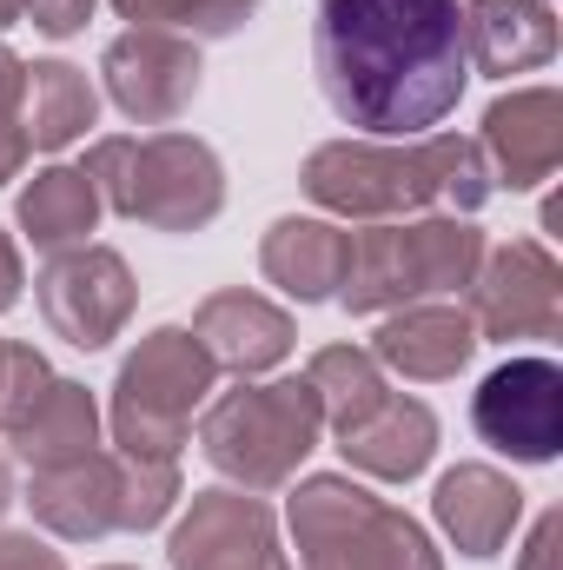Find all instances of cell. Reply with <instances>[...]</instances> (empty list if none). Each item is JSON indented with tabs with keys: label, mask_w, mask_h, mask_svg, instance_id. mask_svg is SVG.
Instances as JSON below:
<instances>
[{
	"label": "cell",
	"mask_w": 563,
	"mask_h": 570,
	"mask_svg": "<svg viewBox=\"0 0 563 570\" xmlns=\"http://www.w3.org/2000/svg\"><path fill=\"white\" fill-rule=\"evenodd\" d=\"M312 60L332 114L372 140H424L457 114L464 7L457 0H318Z\"/></svg>",
	"instance_id": "obj_1"
},
{
	"label": "cell",
	"mask_w": 563,
	"mask_h": 570,
	"mask_svg": "<svg viewBox=\"0 0 563 570\" xmlns=\"http://www.w3.org/2000/svg\"><path fill=\"white\" fill-rule=\"evenodd\" d=\"M305 193L325 206V213H345V219H405L424 213L431 199H451L457 213H477L491 199V166L477 140H418V146H318L305 159Z\"/></svg>",
	"instance_id": "obj_2"
},
{
	"label": "cell",
	"mask_w": 563,
	"mask_h": 570,
	"mask_svg": "<svg viewBox=\"0 0 563 570\" xmlns=\"http://www.w3.org/2000/svg\"><path fill=\"white\" fill-rule=\"evenodd\" d=\"M100 206L140 219L152 233H199L226 206L219 153L192 134H146V140H93L87 166Z\"/></svg>",
	"instance_id": "obj_3"
},
{
	"label": "cell",
	"mask_w": 563,
	"mask_h": 570,
	"mask_svg": "<svg viewBox=\"0 0 563 570\" xmlns=\"http://www.w3.org/2000/svg\"><path fill=\"white\" fill-rule=\"evenodd\" d=\"M292 538L298 570H444L424 524L332 471L292 491Z\"/></svg>",
	"instance_id": "obj_4"
},
{
	"label": "cell",
	"mask_w": 563,
	"mask_h": 570,
	"mask_svg": "<svg viewBox=\"0 0 563 570\" xmlns=\"http://www.w3.org/2000/svg\"><path fill=\"white\" fill-rule=\"evenodd\" d=\"M484 259V233L471 219H378L365 233H352V259L338 298L352 312H392V305H418L431 292H457L471 285Z\"/></svg>",
	"instance_id": "obj_5"
},
{
	"label": "cell",
	"mask_w": 563,
	"mask_h": 570,
	"mask_svg": "<svg viewBox=\"0 0 563 570\" xmlns=\"http://www.w3.org/2000/svg\"><path fill=\"white\" fill-rule=\"evenodd\" d=\"M318 431H325L318 392L305 379H273V385H239V392L213 399L199 419V444H206L213 471H226L233 484H246L259 498V491H279L305 464Z\"/></svg>",
	"instance_id": "obj_6"
},
{
	"label": "cell",
	"mask_w": 563,
	"mask_h": 570,
	"mask_svg": "<svg viewBox=\"0 0 563 570\" xmlns=\"http://www.w3.org/2000/svg\"><path fill=\"white\" fill-rule=\"evenodd\" d=\"M213 358L199 352L192 332L159 325L146 332L140 352L113 379V444L120 458H172L192 431V412L213 392Z\"/></svg>",
	"instance_id": "obj_7"
},
{
	"label": "cell",
	"mask_w": 563,
	"mask_h": 570,
	"mask_svg": "<svg viewBox=\"0 0 563 570\" xmlns=\"http://www.w3.org/2000/svg\"><path fill=\"white\" fill-rule=\"evenodd\" d=\"M471 325L477 338H557L563 325V273L551 246L511 239L477 259L471 273Z\"/></svg>",
	"instance_id": "obj_8"
},
{
	"label": "cell",
	"mask_w": 563,
	"mask_h": 570,
	"mask_svg": "<svg viewBox=\"0 0 563 570\" xmlns=\"http://www.w3.org/2000/svg\"><path fill=\"white\" fill-rule=\"evenodd\" d=\"M134 298H140V292H134L127 259L107 253V246L53 253L47 273H40V318H47L67 345H80V352L113 345V338L127 332V318H134Z\"/></svg>",
	"instance_id": "obj_9"
},
{
	"label": "cell",
	"mask_w": 563,
	"mask_h": 570,
	"mask_svg": "<svg viewBox=\"0 0 563 570\" xmlns=\"http://www.w3.org/2000/svg\"><path fill=\"white\" fill-rule=\"evenodd\" d=\"M471 425L484 444H497L524 464H551L563 444V372L551 358L497 365L471 399Z\"/></svg>",
	"instance_id": "obj_10"
},
{
	"label": "cell",
	"mask_w": 563,
	"mask_h": 570,
	"mask_svg": "<svg viewBox=\"0 0 563 570\" xmlns=\"http://www.w3.org/2000/svg\"><path fill=\"white\" fill-rule=\"evenodd\" d=\"M172 570H285L279 524L253 491H199L166 538Z\"/></svg>",
	"instance_id": "obj_11"
},
{
	"label": "cell",
	"mask_w": 563,
	"mask_h": 570,
	"mask_svg": "<svg viewBox=\"0 0 563 570\" xmlns=\"http://www.w3.org/2000/svg\"><path fill=\"white\" fill-rule=\"evenodd\" d=\"M100 73H107V94H113V107L127 120L172 127L199 94V47L166 33V27H134V33H120L107 47Z\"/></svg>",
	"instance_id": "obj_12"
},
{
	"label": "cell",
	"mask_w": 563,
	"mask_h": 570,
	"mask_svg": "<svg viewBox=\"0 0 563 570\" xmlns=\"http://www.w3.org/2000/svg\"><path fill=\"white\" fill-rule=\"evenodd\" d=\"M484 166L497 186L511 193H531L557 173L563 159V100L551 87H524V94H504L491 114H484Z\"/></svg>",
	"instance_id": "obj_13"
},
{
	"label": "cell",
	"mask_w": 563,
	"mask_h": 570,
	"mask_svg": "<svg viewBox=\"0 0 563 570\" xmlns=\"http://www.w3.org/2000/svg\"><path fill=\"white\" fill-rule=\"evenodd\" d=\"M192 338L213 358V372L259 379V372H273L285 352H292V318H285L273 298H259V292L239 285V292H213L192 312Z\"/></svg>",
	"instance_id": "obj_14"
},
{
	"label": "cell",
	"mask_w": 563,
	"mask_h": 570,
	"mask_svg": "<svg viewBox=\"0 0 563 570\" xmlns=\"http://www.w3.org/2000/svg\"><path fill=\"white\" fill-rule=\"evenodd\" d=\"M477 345H484V338H477L471 312H457V305H398V312L378 325L372 358H378L385 372H405V379H418V385H437V379H457Z\"/></svg>",
	"instance_id": "obj_15"
},
{
	"label": "cell",
	"mask_w": 563,
	"mask_h": 570,
	"mask_svg": "<svg viewBox=\"0 0 563 570\" xmlns=\"http://www.w3.org/2000/svg\"><path fill=\"white\" fill-rule=\"evenodd\" d=\"M27 504H33V518H40L53 538H73V544L120 531V451H113V458L93 451V458L33 471Z\"/></svg>",
	"instance_id": "obj_16"
},
{
	"label": "cell",
	"mask_w": 563,
	"mask_h": 570,
	"mask_svg": "<svg viewBox=\"0 0 563 570\" xmlns=\"http://www.w3.org/2000/svg\"><path fill=\"white\" fill-rule=\"evenodd\" d=\"M431 511H437L444 538H451L464 558H497V551L511 544L517 518H524V491H517L504 471H491V464H457V471L437 478Z\"/></svg>",
	"instance_id": "obj_17"
},
{
	"label": "cell",
	"mask_w": 563,
	"mask_h": 570,
	"mask_svg": "<svg viewBox=\"0 0 563 570\" xmlns=\"http://www.w3.org/2000/svg\"><path fill=\"white\" fill-rule=\"evenodd\" d=\"M557 53V20L551 0H471L464 7V60L477 73H524Z\"/></svg>",
	"instance_id": "obj_18"
},
{
	"label": "cell",
	"mask_w": 563,
	"mask_h": 570,
	"mask_svg": "<svg viewBox=\"0 0 563 570\" xmlns=\"http://www.w3.org/2000/svg\"><path fill=\"white\" fill-rule=\"evenodd\" d=\"M338 451H345L352 471L385 478V484H405V478H418L424 464H431V451H437V419H431V405L392 392L365 425L338 431Z\"/></svg>",
	"instance_id": "obj_19"
},
{
	"label": "cell",
	"mask_w": 563,
	"mask_h": 570,
	"mask_svg": "<svg viewBox=\"0 0 563 570\" xmlns=\"http://www.w3.org/2000/svg\"><path fill=\"white\" fill-rule=\"evenodd\" d=\"M345 259H352V233H338L325 219H279L266 233V246H259L266 279L279 285V292H292L298 305L332 298L345 285Z\"/></svg>",
	"instance_id": "obj_20"
},
{
	"label": "cell",
	"mask_w": 563,
	"mask_h": 570,
	"mask_svg": "<svg viewBox=\"0 0 563 570\" xmlns=\"http://www.w3.org/2000/svg\"><path fill=\"white\" fill-rule=\"evenodd\" d=\"M7 438H13V451H20V464H27V471H53V464L93 458V451H100V405H93V392H87V385L53 379V385H47V399H40L20 425L7 431Z\"/></svg>",
	"instance_id": "obj_21"
},
{
	"label": "cell",
	"mask_w": 563,
	"mask_h": 570,
	"mask_svg": "<svg viewBox=\"0 0 563 570\" xmlns=\"http://www.w3.org/2000/svg\"><path fill=\"white\" fill-rule=\"evenodd\" d=\"M93 114H100V94H93V80L80 67H67V60L27 67V80H20V134H27V146L60 153V146L87 140Z\"/></svg>",
	"instance_id": "obj_22"
},
{
	"label": "cell",
	"mask_w": 563,
	"mask_h": 570,
	"mask_svg": "<svg viewBox=\"0 0 563 570\" xmlns=\"http://www.w3.org/2000/svg\"><path fill=\"white\" fill-rule=\"evenodd\" d=\"M20 226L40 253H73L87 246V233L100 226V186L80 166H47L27 193H20Z\"/></svg>",
	"instance_id": "obj_23"
},
{
	"label": "cell",
	"mask_w": 563,
	"mask_h": 570,
	"mask_svg": "<svg viewBox=\"0 0 563 570\" xmlns=\"http://www.w3.org/2000/svg\"><path fill=\"white\" fill-rule=\"evenodd\" d=\"M305 385L318 392V412H325V425L332 431L365 425V419L392 399L385 365H378L372 352H358V345H325V352L305 365Z\"/></svg>",
	"instance_id": "obj_24"
},
{
	"label": "cell",
	"mask_w": 563,
	"mask_h": 570,
	"mask_svg": "<svg viewBox=\"0 0 563 570\" xmlns=\"http://www.w3.org/2000/svg\"><path fill=\"white\" fill-rule=\"evenodd\" d=\"M179 498L172 458H120V531H152Z\"/></svg>",
	"instance_id": "obj_25"
},
{
	"label": "cell",
	"mask_w": 563,
	"mask_h": 570,
	"mask_svg": "<svg viewBox=\"0 0 563 570\" xmlns=\"http://www.w3.org/2000/svg\"><path fill=\"white\" fill-rule=\"evenodd\" d=\"M47 385H53V365L33 352V345H0V431H13L40 399H47Z\"/></svg>",
	"instance_id": "obj_26"
},
{
	"label": "cell",
	"mask_w": 563,
	"mask_h": 570,
	"mask_svg": "<svg viewBox=\"0 0 563 570\" xmlns=\"http://www.w3.org/2000/svg\"><path fill=\"white\" fill-rule=\"evenodd\" d=\"M246 13H253V0H172L166 20L179 33H192V40H219L233 27H246Z\"/></svg>",
	"instance_id": "obj_27"
},
{
	"label": "cell",
	"mask_w": 563,
	"mask_h": 570,
	"mask_svg": "<svg viewBox=\"0 0 563 570\" xmlns=\"http://www.w3.org/2000/svg\"><path fill=\"white\" fill-rule=\"evenodd\" d=\"M0 570H67L53 544H40L33 531H0Z\"/></svg>",
	"instance_id": "obj_28"
},
{
	"label": "cell",
	"mask_w": 563,
	"mask_h": 570,
	"mask_svg": "<svg viewBox=\"0 0 563 570\" xmlns=\"http://www.w3.org/2000/svg\"><path fill=\"white\" fill-rule=\"evenodd\" d=\"M87 13H93V0H27V20H33L40 33H53V40L80 33V27H87Z\"/></svg>",
	"instance_id": "obj_29"
},
{
	"label": "cell",
	"mask_w": 563,
	"mask_h": 570,
	"mask_svg": "<svg viewBox=\"0 0 563 570\" xmlns=\"http://www.w3.org/2000/svg\"><path fill=\"white\" fill-rule=\"evenodd\" d=\"M557 531H563V518L557 511H544L537 518V531H531V544H524V570H557Z\"/></svg>",
	"instance_id": "obj_30"
},
{
	"label": "cell",
	"mask_w": 563,
	"mask_h": 570,
	"mask_svg": "<svg viewBox=\"0 0 563 570\" xmlns=\"http://www.w3.org/2000/svg\"><path fill=\"white\" fill-rule=\"evenodd\" d=\"M20 159H27V134H20V120H0V186L20 173Z\"/></svg>",
	"instance_id": "obj_31"
},
{
	"label": "cell",
	"mask_w": 563,
	"mask_h": 570,
	"mask_svg": "<svg viewBox=\"0 0 563 570\" xmlns=\"http://www.w3.org/2000/svg\"><path fill=\"white\" fill-rule=\"evenodd\" d=\"M20 80H27V67H20V60H13V53L0 47V120H7L13 107H20Z\"/></svg>",
	"instance_id": "obj_32"
},
{
	"label": "cell",
	"mask_w": 563,
	"mask_h": 570,
	"mask_svg": "<svg viewBox=\"0 0 563 570\" xmlns=\"http://www.w3.org/2000/svg\"><path fill=\"white\" fill-rule=\"evenodd\" d=\"M20 298V253H13V239L0 233V312Z\"/></svg>",
	"instance_id": "obj_33"
},
{
	"label": "cell",
	"mask_w": 563,
	"mask_h": 570,
	"mask_svg": "<svg viewBox=\"0 0 563 570\" xmlns=\"http://www.w3.org/2000/svg\"><path fill=\"white\" fill-rule=\"evenodd\" d=\"M134 27H166V13H172V0H113Z\"/></svg>",
	"instance_id": "obj_34"
},
{
	"label": "cell",
	"mask_w": 563,
	"mask_h": 570,
	"mask_svg": "<svg viewBox=\"0 0 563 570\" xmlns=\"http://www.w3.org/2000/svg\"><path fill=\"white\" fill-rule=\"evenodd\" d=\"M13 20H27V0H0V27H13Z\"/></svg>",
	"instance_id": "obj_35"
},
{
	"label": "cell",
	"mask_w": 563,
	"mask_h": 570,
	"mask_svg": "<svg viewBox=\"0 0 563 570\" xmlns=\"http://www.w3.org/2000/svg\"><path fill=\"white\" fill-rule=\"evenodd\" d=\"M13 504V484H7V464H0V511Z\"/></svg>",
	"instance_id": "obj_36"
},
{
	"label": "cell",
	"mask_w": 563,
	"mask_h": 570,
	"mask_svg": "<svg viewBox=\"0 0 563 570\" xmlns=\"http://www.w3.org/2000/svg\"><path fill=\"white\" fill-rule=\"evenodd\" d=\"M107 570H127V564H107Z\"/></svg>",
	"instance_id": "obj_37"
},
{
	"label": "cell",
	"mask_w": 563,
	"mask_h": 570,
	"mask_svg": "<svg viewBox=\"0 0 563 570\" xmlns=\"http://www.w3.org/2000/svg\"><path fill=\"white\" fill-rule=\"evenodd\" d=\"M0 345H7V338H0Z\"/></svg>",
	"instance_id": "obj_38"
}]
</instances>
